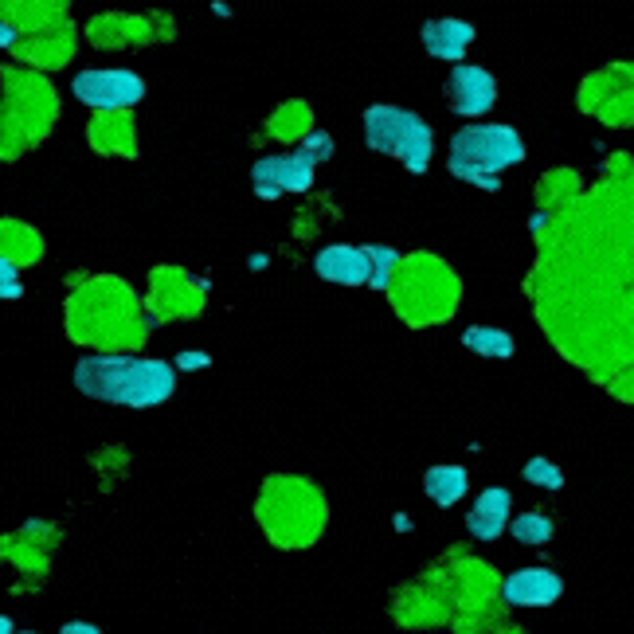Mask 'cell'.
Here are the masks:
<instances>
[{"label": "cell", "instance_id": "5", "mask_svg": "<svg viewBox=\"0 0 634 634\" xmlns=\"http://www.w3.org/2000/svg\"><path fill=\"white\" fill-rule=\"evenodd\" d=\"M251 180H255V192L263 200H275L282 192H305L313 185V162L302 149L294 153H275V157H263L251 169Z\"/></svg>", "mask_w": 634, "mask_h": 634}, {"label": "cell", "instance_id": "17", "mask_svg": "<svg viewBox=\"0 0 634 634\" xmlns=\"http://www.w3.org/2000/svg\"><path fill=\"white\" fill-rule=\"evenodd\" d=\"M208 365H212V357H208L204 348H185V353L177 357L180 372H197V368H208Z\"/></svg>", "mask_w": 634, "mask_h": 634}, {"label": "cell", "instance_id": "14", "mask_svg": "<svg viewBox=\"0 0 634 634\" xmlns=\"http://www.w3.org/2000/svg\"><path fill=\"white\" fill-rule=\"evenodd\" d=\"M505 529H513L521 545H548L553 541V518H545V513H521Z\"/></svg>", "mask_w": 634, "mask_h": 634}, {"label": "cell", "instance_id": "8", "mask_svg": "<svg viewBox=\"0 0 634 634\" xmlns=\"http://www.w3.org/2000/svg\"><path fill=\"white\" fill-rule=\"evenodd\" d=\"M318 275L337 287H365L368 282V255L365 247H348V243H333L313 259Z\"/></svg>", "mask_w": 634, "mask_h": 634}, {"label": "cell", "instance_id": "12", "mask_svg": "<svg viewBox=\"0 0 634 634\" xmlns=\"http://www.w3.org/2000/svg\"><path fill=\"white\" fill-rule=\"evenodd\" d=\"M463 345L470 353H482V357H513L518 345L505 330H493V325H470L463 330Z\"/></svg>", "mask_w": 634, "mask_h": 634}, {"label": "cell", "instance_id": "7", "mask_svg": "<svg viewBox=\"0 0 634 634\" xmlns=\"http://www.w3.org/2000/svg\"><path fill=\"white\" fill-rule=\"evenodd\" d=\"M501 596L510 608H553L564 596V580L548 568H521L501 583Z\"/></svg>", "mask_w": 634, "mask_h": 634}, {"label": "cell", "instance_id": "9", "mask_svg": "<svg viewBox=\"0 0 634 634\" xmlns=\"http://www.w3.org/2000/svg\"><path fill=\"white\" fill-rule=\"evenodd\" d=\"M423 52L435 55V59H447V63H463V55L470 52L474 44V24L466 20H427L423 24Z\"/></svg>", "mask_w": 634, "mask_h": 634}, {"label": "cell", "instance_id": "16", "mask_svg": "<svg viewBox=\"0 0 634 634\" xmlns=\"http://www.w3.org/2000/svg\"><path fill=\"white\" fill-rule=\"evenodd\" d=\"M302 153H305V157H310L313 165L325 162V157H330V153H333L330 134H322V130H318V134H310V137H305V145H302Z\"/></svg>", "mask_w": 634, "mask_h": 634}, {"label": "cell", "instance_id": "22", "mask_svg": "<svg viewBox=\"0 0 634 634\" xmlns=\"http://www.w3.org/2000/svg\"><path fill=\"white\" fill-rule=\"evenodd\" d=\"M0 634H12V619L9 615H0Z\"/></svg>", "mask_w": 634, "mask_h": 634}, {"label": "cell", "instance_id": "2", "mask_svg": "<svg viewBox=\"0 0 634 634\" xmlns=\"http://www.w3.org/2000/svg\"><path fill=\"white\" fill-rule=\"evenodd\" d=\"M525 162V142L513 125H466L451 142V173L478 188H501V173Z\"/></svg>", "mask_w": 634, "mask_h": 634}, {"label": "cell", "instance_id": "23", "mask_svg": "<svg viewBox=\"0 0 634 634\" xmlns=\"http://www.w3.org/2000/svg\"><path fill=\"white\" fill-rule=\"evenodd\" d=\"M12 634H36V631H12Z\"/></svg>", "mask_w": 634, "mask_h": 634}, {"label": "cell", "instance_id": "21", "mask_svg": "<svg viewBox=\"0 0 634 634\" xmlns=\"http://www.w3.org/2000/svg\"><path fill=\"white\" fill-rule=\"evenodd\" d=\"M12 44H16V27L0 20V47H12Z\"/></svg>", "mask_w": 634, "mask_h": 634}, {"label": "cell", "instance_id": "15", "mask_svg": "<svg viewBox=\"0 0 634 634\" xmlns=\"http://www.w3.org/2000/svg\"><path fill=\"white\" fill-rule=\"evenodd\" d=\"M525 482L541 486V490H560L564 470L556 463H548V458H533V463H525Z\"/></svg>", "mask_w": 634, "mask_h": 634}, {"label": "cell", "instance_id": "19", "mask_svg": "<svg viewBox=\"0 0 634 634\" xmlns=\"http://www.w3.org/2000/svg\"><path fill=\"white\" fill-rule=\"evenodd\" d=\"M59 634H102V631L94 623H63Z\"/></svg>", "mask_w": 634, "mask_h": 634}, {"label": "cell", "instance_id": "18", "mask_svg": "<svg viewBox=\"0 0 634 634\" xmlns=\"http://www.w3.org/2000/svg\"><path fill=\"white\" fill-rule=\"evenodd\" d=\"M16 278H20V267L9 255H0V287H4V282H16Z\"/></svg>", "mask_w": 634, "mask_h": 634}, {"label": "cell", "instance_id": "6", "mask_svg": "<svg viewBox=\"0 0 634 634\" xmlns=\"http://www.w3.org/2000/svg\"><path fill=\"white\" fill-rule=\"evenodd\" d=\"M447 99L455 107V114L482 118L498 102V79L478 63H458L455 71L447 75Z\"/></svg>", "mask_w": 634, "mask_h": 634}, {"label": "cell", "instance_id": "3", "mask_svg": "<svg viewBox=\"0 0 634 634\" xmlns=\"http://www.w3.org/2000/svg\"><path fill=\"white\" fill-rule=\"evenodd\" d=\"M365 142L376 153L400 157L411 173H427L431 153H435V134L420 114L400 107H368L365 110Z\"/></svg>", "mask_w": 634, "mask_h": 634}, {"label": "cell", "instance_id": "1", "mask_svg": "<svg viewBox=\"0 0 634 634\" xmlns=\"http://www.w3.org/2000/svg\"><path fill=\"white\" fill-rule=\"evenodd\" d=\"M75 388L102 403L157 408L177 392V368L134 353H90L75 365Z\"/></svg>", "mask_w": 634, "mask_h": 634}, {"label": "cell", "instance_id": "13", "mask_svg": "<svg viewBox=\"0 0 634 634\" xmlns=\"http://www.w3.org/2000/svg\"><path fill=\"white\" fill-rule=\"evenodd\" d=\"M365 255H368V287H376V290L392 287V275H396V267H400V251L368 247Z\"/></svg>", "mask_w": 634, "mask_h": 634}, {"label": "cell", "instance_id": "20", "mask_svg": "<svg viewBox=\"0 0 634 634\" xmlns=\"http://www.w3.org/2000/svg\"><path fill=\"white\" fill-rule=\"evenodd\" d=\"M20 294H24V287H20V278H16V282H4V287H0V298H4V302H16Z\"/></svg>", "mask_w": 634, "mask_h": 634}, {"label": "cell", "instance_id": "10", "mask_svg": "<svg viewBox=\"0 0 634 634\" xmlns=\"http://www.w3.org/2000/svg\"><path fill=\"white\" fill-rule=\"evenodd\" d=\"M510 510H513L510 490L490 486V490H482L478 501H474L466 529H470V536H478V541H498V536L505 533V525H510Z\"/></svg>", "mask_w": 634, "mask_h": 634}, {"label": "cell", "instance_id": "4", "mask_svg": "<svg viewBox=\"0 0 634 634\" xmlns=\"http://www.w3.org/2000/svg\"><path fill=\"white\" fill-rule=\"evenodd\" d=\"M71 90L90 110H134L145 99V79L122 67H99V71L75 75Z\"/></svg>", "mask_w": 634, "mask_h": 634}, {"label": "cell", "instance_id": "11", "mask_svg": "<svg viewBox=\"0 0 634 634\" xmlns=\"http://www.w3.org/2000/svg\"><path fill=\"white\" fill-rule=\"evenodd\" d=\"M423 490H427V498L435 501V505L451 510V505H458V501L466 498V490H470V474H466V466H431V470L423 474Z\"/></svg>", "mask_w": 634, "mask_h": 634}]
</instances>
